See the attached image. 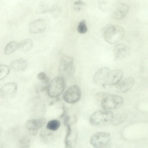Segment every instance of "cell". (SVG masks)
<instances>
[{
    "label": "cell",
    "instance_id": "obj_23",
    "mask_svg": "<svg viewBox=\"0 0 148 148\" xmlns=\"http://www.w3.org/2000/svg\"><path fill=\"white\" fill-rule=\"evenodd\" d=\"M77 30L81 34H84L87 32L88 28L85 20L83 19L79 22L77 27Z\"/></svg>",
    "mask_w": 148,
    "mask_h": 148
},
{
    "label": "cell",
    "instance_id": "obj_20",
    "mask_svg": "<svg viewBox=\"0 0 148 148\" xmlns=\"http://www.w3.org/2000/svg\"><path fill=\"white\" fill-rule=\"evenodd\" d=\"M18 44L17 42L15 41H12L8 43L4 48V54L8 55L14 52L18 48Z\"/></svg>",
    "mask_w": 148,
    "mask_h": 148
},
{
    "label": "cell",
    "instance_id": "obj_24",
    "mask_svg": "<svg viewBox=\"0 0 148 148\" xmlns=\"http://www.w3.org/2000/svg\"><path fill=\"white\" fill-rule=\"evenodd\" d=\"M29 145V140L26 137L22 138L19 140L18 142V146L20 147H28Z\"/></svg>",
    "mask_w": 148,
    "mask_h": 148
},
{
    "label": "cell",
    "instance_id": "obj_14",
    "mask_svg": "<svg viewBox=\"0 0 148 148\" xmlns=\"http://www.w3.org/2000/svg\"><path fill=\"white\" fill-rule=\"evenodd\" d=\"M110 71L109 68L105 67L101 68L95 73L93 77L94 82L98 84H104Z\"/></svg>",
    "mask_w": 148,
    "mask_h": 148
},
{
    "label": "cell",
    "instance_id": "obj_2",
    "mask_svg": "<svg viewBox=\"0 0 148 148\" xmlns=\"http://www.w3.org/2000/svg\"><path fill=\"white\" fill-rule=\"evenodd\" d=\"M113 113L107 110H99L95 112L90 119V124L95 126H102L109 124L114 119Z\"/></svg>",
    "mask_w": 148,
    "mask_h": 148
},
{
    "label": "cell",
    "instance_id": "obj_10",
    "mask_svg": "<svg viewBox=\"0 0 148 148\" xmlns=\"http://www.w3.org/2000/svg\"><path fill=\"white\" fill-rule=\"evenodd\" d=\"M130 10L129 6L124 3H119L111 11L113 17L117 20L123 18L128 13Z\"/></svg>",
    "mask_w": 148,
    "mask_h": 148
},
{
    "label": "cell",
    "instance_id": "obj_4",
    "mask_svg": "<svg viewBox=\"0 0 148 148\" xmlns=\"http://www.w3.org/2000/svg\"><path fill=\"white\" fill-rule=\"evenodd\" d=\"M65 87V82L64 78L60 76L56 77L48 85V95L51 97H57L62 93Z\"/></svg>",
    "mask_w": 148,
    "mask_h": 148
},
{
    "label": "cell",
    "instance_id": "obj_25",
    "mask_svg": "<svg viewBox=\"0 0 148 148\" xmlns=\"http://www.w3.org/2000/svg\"><path fill=\"white\" fill-rule=\"evenodd\" d=\"M37 77L42 83L48 84L49 82V79L44 72L39 73Z\"/></svg>",
    "mask_w": 148,
    "mask_h": 148
},
{
    "label": "cell",
    "instance_id": "obj_18",
    "mask_svg": "<svg viewBox=\"0 0 148 148\" xmlns=\"http://www.w3.org/2000/svg\"><path fill=\"white\" fill-rule=\"evenodd\" d=\"M10 66L13 69L17 71H22L25 70L27 66V62L24 59H18L12 61L10 63Z\"/></svg>",
    "mask_w": 148,
    "mask_h": 148
},
{
    "label": "cell",
    "instance_id": "obj_22",
    "mask_svg": "<svg viewBox=\"0 0 148 148\" xmlns=\"http://www.w3.org/2000/svg\"><path fill=\"white\" fill-rule=\"evenodd\" d=\"M9 67L5 64H0V80L5 78L9 74Z\"/></svg>",
    "mask_w": 148,
    "mask_h": 148
},
{
    "label": "cell",
    "instance_id": "obj_13",
    "mask_svg": "<svg viewBox=\"0 0 148 148\" xmlns=\"http://www.w3.org/2000/svg\"><path fill=\"white\" fill-rule=\"evenodd\" d=\"M123 72L120 69H115L110 71L105 82V84L112 85L119 83L122 79Z\"/></svg>",
    "mask_w": 148,
    "mask_h": 148
},
{
    "label": "cell",
    "instance_id": "obj_17",
    "mask_svg": "<svg viewBox=\"0 0 148 148\" xmlns=\"http://www.w3.org/2000/svg\"><path fill=\"white\" fill-rule=\"evenodd\" d=\"M134 83V80L133 78H126L117 85L116 90L119 92L123 93L126 92L132 87Z\"/></svg>",
    "mask_w": 148,
    "mask_h": 148
},
{
    "label": "cell",
    "instance_id": "obj_26",
    "mask_svg": "<svg viewBox=\"0 0 148 148\" xmlns=\"http://www.w3.org/2000/svg\"><path fill=\"white\" fill-rule=\"evenodd\" d=\"M75 5H78L79 6H83L84 5L85 3L81 0H78L75 1L74 3Z\"/></svg>",
    "mask_w": 148,
    "mask_h": 148
},
{
    "label": "cell",
    "instance_id": "obj_16",
    "mask_svg": "<svg viewBox=\"0 0 148 148\" xmlns=\"http://www.w3.org/2000/svg\"><path fill=\"white\" fill-rule=\"evenodd\" d=\"M46 120L44 119H32L26 123V128L30 131H35L42 127L45 124Z\"/></svg>",
    "mask_w": 148,
    "mask_h": 148
},
{
    "label": "cell",
    "instance_id": "obj_15",
    "mask_svg": "<svg viewBox=\"0 0 148 148\" xmlns=\"http://www.w3.org/2000/svg\"><path fill=\"white\" fill-rule=\"evenodd\" d=\"M119 1L120 0H99L98 7L101 11L108 12L111 11Z\"/></svg>",
    "mask_w": 148,
    "mask_h": 148
},
{
    "label": "cell",
    "instance_id": "obj_6",
    "mask_svg": "<svg viewBox=\"0 0 148 148\" xmlns=\"http://www.w3.org/2000/svg\"><path fill=\"white\" fill-rule=\"evenodd\" d=\"M110 140V136L108 132H98L94 134L91 137L90 142L95 147H101L106 145Z\"/></svg>",
    "mask_w": 148,
    "mask_h": 148
},
{
    "label": "cell",
    "instance_id": "obj_1",
    "mask_svg": "<svg viewBox=\"0 0 148 148\" xmlns=\"http://www.w3.org/2000/svg\"><path fill=\"white\" fill-rule=\"evenodd\" d=\"M125 33L124 29L117 25L109 24L105 27L103 35L105 40L111 44L116 43L123 38Z\"/></svg>",
    "mask_w": 148,
    "mask_h": 148
},
{
    "label": "cell",
    "instance_id": "obj_12",
    "mask_svg": "<svg viewBox=\"0 0 148 148\" xmlns=\"http://www.w3.org/2000/svg\"><path fill=\"white\" fill-rule=\"evenodd\" d=\"M47 23L45 20L40 18L36 19L30 24L29 31L32 34H36L43 32L46 28Z\"/></svg>",
    "mask_w": 148,
    "mask_h": 148
},
{
    "label": "cell",
    "instance_id": "obj_11",
    "mask_svg": "<svg viewBox=\"0 0 148 148\" xmlns=\"http://www.w3.org/2000/svg\"><path fill=\"white\" fill-rule=\"evenodd\" d=\"M130 49L128 46L122 44L116 45L114 49V59L119 60L124 59L130 54Z\"/></svg>",
    "mask_w": 148,
    "mask_h": 148
},
{
    "label": "cell",
    "instance_id": "obj_21",
    "mask_svg": "<svg viewBox=\"0 0 148 148\" xmlns=\"http://www.w3.org/2000/svg\"><path fill=\"white\" fill-rule=\"evenodd\" d=\"M60 125V122L57 119H53L49 121L47 123L46 127L47 129L52 131L57 130Z\"/></svg>",
    "mask_w": 148,
    "mask_h": 148
},
{
    "label": "cell",
    "instance_id": "obj_19",
    "mask_svg": "<svg viewBox=\"0 0 148 148\" xmlns=\"http://www.w3.org/2000/svg\"><path fill=\"white\" fill-rule=\"evenodd\" d=\"M33 45V41L30 38L23 40L18 44V48L23 52H26L32 48Z\"/></svg>",
    "mask_w": 148,
    "mask_h": 148
},
{
    "label": "cell",
    "instance_id": "obj_7",
    "mask_svg": "<svg viewBox=\"0 0 148 148\" xmlns=\"http://www.w3.org/2000/svg\"><path fill=\"white\" fill-rule=\"evenodd\" d=\"M81 96L80 88L77 85H73L68 89L64 93L63 99L66 102L75 103L80 99Z\"/></svg>",
    "mask_w": 148,
    "mask_h": 148
},
{
    "label": "cell",
    "instance_id": "obj_3",
    "mask_svg": "<svg viewBox=\"0 0 148 148\" xmlns=\"http://www.w3.org/2000/svg\"><path fill=\"white\" fill-rule=\"evenodd\" d=\"M123 103V98L115 95H104L101 102V107L105 110H110L119 108Z\"/></svg>",
    "mask_w": 148,
    "mask_h": 148
},
{
    "label": "cell",
    "instance_id": "obj_9",
    "mask_svg": "<svg viewBox=\"0 0 148 148\" xmlns=\"http://www.w3.org/2000/svg\"><path fill=\"white\" fill-rule=\"evenodd\" d=\"M17 89L16 83L11 82L6 83L1 88L0 94L2 97L9 99L14 97L15 95Z\"/></svg>",
    "mask_w": 148,
    "mask_h": 148
},
{
    "label": "cell",
    "instance_id": "obj_5",
    "mask_svg": "<svg viewBox=\"0 0 148 148\" xmlns=\"http://www.w3.org/2000/svg\"><path fill=\"white\" fill-rule=\"evenodd\" d=\"M73 59L71 57L63 55L59 65V73L64 78L70 76L73 71Z\"/></svg>",
    "mask_w": 148,
    "mask_h": 148
},
{
    "label": "cell",
    "instance_id": "obj_8",
    "mask_svg": "<svg viewBox=\"0 0 148 148\" xmlns=\"http://www.w3.org/2000/svg\"><path fill=\"white\" fill-rule=\"evenodd\" d=\"M59 0H42L37 6L35 12L41 14L52 12L57 8Z\"/></svg>",
    "mask_w": 148,
    "mask_h": 148
}]
</instances>
